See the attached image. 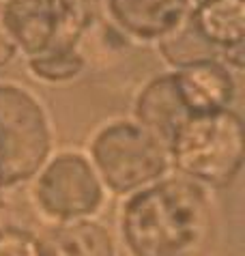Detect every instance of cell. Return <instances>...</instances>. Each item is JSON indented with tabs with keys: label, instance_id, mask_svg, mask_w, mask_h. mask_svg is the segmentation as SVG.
<instances>
[{
	"label": "cell",
	"instance_id": "cell-1",
	"mask_svg": "<svg viewBox=\"0 0 245 256\" xmlns=\"http://www.w3.org/2000/svg\"><path fill=\"white\" fill-rule=\"evenodd\" d=\"M118 226L132 256H204L215 216L206 190L178 174L129 194Z\"/></svg>",
	"mask_w": 245,
	"mask_h": 256
},
{
	"label": "cell",
	"instance_id": "cell-2",
	"mask_svg": "<svg viewBox=\"0 0 245 256\" xmlns=\"http://www.w3.org/2000/svg\"><path fill=\"white\" fill-rule=\"evenodd\" d=\"M176 172L202 188H228L245 162L243 120L232 108L194 114L168 140Z\"/></svg>",
	"mask_w": 245,
	"mask_h": 256
},
{
	"label": "cell",
	"instance_id": "cell-3",
	"mask_svg": "<svg viewBox=\"0 0 245 256\" xmlns=\"http://www.w3.org/2000/svg\"><path fill=\"white\" fill-rule=\"evenodd\" d=\"M90 164L102 186L114 194L134 192L164 179L170 166L166 144L136 120H112L90 140Z\"/></svg>",
	"mask_w": 245,
	"mask_h": 256
},
{
	"label": "cell",
	"instance_id": "cell-4",
	"mask_svg": "<svg viewBox=\"0 0 245 256\" xmlns=\"http://www.w3.org/2000/svg\"><path fill=\"white\" fill-rule=\"evenodd\" d=\"M52 153L46 108L30 90L0 82V192L37 176Z\"/></svg>",
	"mask_w": 245,
	"mask_h": 256
},
{
	"label": "cell",
	"instance_id": "cell-5",
	"mask_svg": "<svg viewBox=\"0 0 245 256\" xmlns=\"http://www.w3.org/2000/svg\"><path fill=\"white\" fill-rule=\"evenodd\" d=\"M4 22L28 58L76 50L90 24L88 0H9Z\"/></svg>",
	"mask_w": 245,
	"mask_h": 256
},
{
	"label": "cell",
	"instance_id": "cell-6",
	"mask_svg": "<svg viewBox=\"0 0 245 256\" xmlns=\"http://www.w3.org/2000/svg\"><path fill=\"white\" fill-rule=\"evenodd\" d=\"M104 198L106 188L90 160L76 151L52 155L32 183L34 207L56 224L90 218L102 209Z\"/></svg>",
	"mask_w": 245,
	"mask_h": 256
},
{
	"label": "cell",
	"instance_id": "cell-7",
	"mask_svg": "<svg viewBox=\"0 0 245 256\" xmlns=\"http://www.w3.org/2000/svg\"><path fill=\"white\" fill-rule=\"evenodd\" d=\"M192 0H106L108 16L127 37L160 44L192 13Z\"/></svg>",
	"mask_w": 245,
	"mask_h": 256
},
{
	"label": "cell",
	"instance_id": "cell-8",
	"mask_svg": "<svg viewBox=\"0 0 245 256\" xmlns=\"http://www.w3.org/2000/svg\"><path fill=\"white\" fill-rule=\"evenodd\" d=\"M134 116L136 123L155 134L168 148V140L172 138V134L192 116L183 102L181 90H178L174 71L155 76L150 82L144 84L136 97Z\"/></svg>",
	"mask_w": 245,
	"mask_h": 256
},
{
	"label": "cell",
	"instance_id": "cell-9",
	"mask_svg": "<svg viewBox=\"0 0 245 256\" xmlns=\"http://www.w3.org/2000/svg\"><path fill=\"white\" fill-rule=\"evenodd\" d=\"M174 78L190 114L228 110L234 102L236 82L232 69L222 60H204L174 69Z\"/></svg>",
	"mask_w": 245,
	"mask_h": 256
},
{
	"label": "cell",
	"instance_id": "cell-10",
	"mask_svg": "<svg viewBox=\"0 0 245 256\" xmlns=\"http://www.w3.org/2000/svg\"><path fill=\"white\" fill-rule=\"evenodd\" d=\"M190 22L220 52L241 50L245 44V0H200L192 6Z\"/></svg>",
	"mask_w": 245,
	"mask_h": 256
},
{
	"label": "cell",
	"instance_id": "cell-11",
	"mask_svg": "<svg viewBox=\"0 0 245 256\" xmlns=\"http://www.w3.org/2000/svg\"><path fill=\"white\" fill-rule=\"evenodd\" d=\"M39 244L41 256H116L112 232L90 218L56 224Z\"/></svg>",
	"mask_w": 245,
	"mask_h": 256
},
{
	"label": "cell",
	"instance_id": "cell-12",
	"mask_svg": "<svg viewBox=\"0 0 245 256\" xmlns=\"http://www.w3.org/2000/svg\"><path fill=\"white\" fill-rule=\"evenodd\" d=\"M157 46H160V52L164 54L166 62L174 69H183L204 60H220V52L196 30L190 18Z\"/></svg>",
	"mask_w": 245,
	"mask_h": 256
},
{
	"label": "cell",
	"instance_id": "cell-13",
	"mask_svg": "<svg viewBox=\"0 0 245 256\" xmlns=\"http://www.w3.org/2000/svg\"><path fill=\"white\" fill-rule=\"evenodd\" d=\"M86 60L80 50H64V52H54L37 58H28V69L43 82H69L84 71Z\"/></svg>",
	"mask_w": 245,
	"mask_h": 256
},
{
	"label": "cell",
	"instance_id": "cell-14",
	"mask_svg": "<svg viewBox=\"0 0 245 256\" xmlns=\"http://www.w3.org/2000/svg\"><path fill=\"white\" fill-rule=\"evenodd\" d=\"M0 256H41L39 237L24 226H0Z\"/></svg>",
	"mask_w": 245,
	"mask_h": 256
},
{
	"label": "cell",
	"instance_id": "cell-15",
	"mask_svg": "<svg viewBox=\"0 0 245 256\" xmlns=\"http://www.w3.org/2000/svg\"><path fill=\"white\" fill-rule=\"evenodd\" d=\"M18 52L20 50L11 37L9 28H6V22H4V4H0V69L6 67L9 62H13Z\"/></svg>",
	"mask_w": 245,
	"mask_h": 256
},
{
	"label": "cell",
	"instance_id": "cell-16",
	"mask_svg": "<svg viewBox=\"0 0 245 256\" xmlns=\"http://www.w3.org/2000/svg\"><path fill=\"white\" fill-rule=\"evenodd\" d=\"M192 2H194V4H196V2H200V0H192Z\"/></svg>",
	"mask_w": 245,
	"mask_h": 256
}]
</instances>
